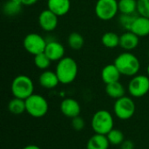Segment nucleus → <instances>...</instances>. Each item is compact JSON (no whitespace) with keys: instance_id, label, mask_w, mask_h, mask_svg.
Listing matches in <instances>:
<instances>
[{"instance_id":"nucleus-1","label":"nucleus","mask_w":149,"mask_h":149,"mask_svg":"<svg viewBox=\"0 0 149 149\" xmlns=\"http://www.w3.org/2000/svg\"><path fill=\"white\" fill-rule=\"evenodd\" d=\"M78 64L70 57H64L62 59L58 61L56 66V74L59 79V82L64 85L72 83L78 75Z\"/></svg>"},{"instance_id":"nucleus-2","label":"nucleus","mask_w":149,"mask_h":149,"mask_svg":"<svg viewBox=\"0 0 149 149\" xmlns=\"http://www.w3.org/2000/svg\"><path fill=\"white\" fill-rule=\"evenodd\" d=\"M119 69L121 75L134 77L137 75L141 69V63L139 58L130 52L120 53L113 63Z\"/></svg>"},{"instance_id":"nucleus-3","label":"nucleus","mask_w":149,"mask_h":149,"mask_svg":"<svg viewBox=\"0 0 149 149\" xmlns=\"http://www.w3.org/2000/svg\"><path fill=\"white\" fill-rule=\"evenodd\" d=\"M10 91L14 97L26 100L34 93L33 81L27 75H17L11 82Z\"/></svg>"},{"instance_id":"nucleus-4","label":"nucleus","mask_w":149,"mask_h":149,"mask_svg":"<svg viewBox=\"0 0 149 149\" xmlns=\"http://www.w3.org/2000/svg\"><path fill=\"white\" fill-rule=\"evenodd\" d=\"M92 127L95 134L107 135L113 127L114 120L110 112L107 110L97 111L92 118Z\"/></svg>"},{"instance_id":"nucleus-5","label":"nucleus","mask_w":149,"mask_h":149,"mask_svg":"<svg viewBox=\"0 0 149 149\" xmlns=\"http://www.w3.org/2000/svg\"><path fill=\"white\" fill-rule=\"evenodd\" d=\"M25 106L26 112L33 118H42L49 110V104L46 99L37 93H33L25 100Z\"/></svg>"},{"instance_id":"nucleus-6","label":"nucleus","mask_w":149,"mask_h":149,"mask_svg":"<svg viewBox=\"0 0 149 149\" xmlns=\"http://www.w3.org/2000/svg\"><path fill=\"white\" fill-rule=\"evenodd\" d=\"M136 107L132 98L123 96L115 100L113 105V113L117 118L122 120L131 119L135 113Z\"/></svg>"},{"instance_id":"nucleus-7","label":"nucleus","mask_w":149,"mask_h":149,"mask_svg":"<svg viewBox=\"0 0 149 149\" xmlns=\"http://www.w3.org/2000/svg\"><path fill=\"white\" fill-rule=\"evenodd\" d=\"M119 11L117 0H98L95 4V14L103 21L113 19Z\"/></svg>"},{"instance_id":"nucleus-8","label":"nucleus","mask_w":149,"mask_h":149,"mask_svg":"<svg viewBox=\"0 0 149 149\" xmlns=\"http://www.w3.org/2000/svg\"><path fill=\"white\" fill-rule=\"evenodd\" d=\"M129 94L134 98H141L149 93V77L146 75H135L128 83Z\"/></svg>"},{"instance_id":"nucleus-9","label":"nucleus","mask_w":149,"mask_h":149,"mask_svg":"<svg viewBox=\"0 0 149 149\" xmlns=\"http://www.w3.org/2000/svg\"><path fill=\"white\" fill-rule=\"evenodd\" d=\"M47 42L45 39L38 33H29L27 34L23 42L24 48L27 52L32 55H38L45 52Z\"/></svg>"},{"instance_id":"nucleus-10","label":"nucleus","mask_w":149,"mask_h":149,"mask_svg":"<svg viewBox=\"0 0 149 149\" xmlns=\"http://www.w3.org/2000/svg\"><path fill=\"white\" fill-rule=\"evenodd\" d=\"M58 24V17L49 9L44 10L38 16V24L45 31H54Z\"/></svg>"},{"instance_id":"nucleus-11","label":"nucleus","mask_w":149,"mask_h":149,"mask_svg":"<svg viewBox=\"0 0 149 149\" xmlns=\"http://www.w3.org/2000/svg\"><path fill=\"white\" fill-rule=\"evenodd\" d=\"M59 108L63 115L71 119L79 116L81 112L79 103L72 98H66L63 100L60 103Z\"/></svg>"},{"instance_id":"nucleus-12","label":"nucleus","mask_w":149,"mask_h":149,"mask_svg":"<svg viewBox=\"0 0 149 149\" xmlns=\"http://www.w3.org/2000/svg\"><path fill=\"white\" fill-rule=\"evenodd\" d=\"M51 61H59L65 57V47L62 44L57 41H50L47 43L45 52Z\"/></svg>"},{"instance_id":"nucleus-13","label":"nucleus","mask_w":149,"mask_h":149,"mask_svg":"<svg viewBox=\"0 0 149 149\" xmlns=\"http://www.w3.org/2000/svg\"><path fill=\"white\" fill-rule=\"evenodd\" d=\"M139 38H140L131 31H127L120 36V46L125 50V52H130L138 46Z\"/></svg>"},{"instance_id":"nucleus-14","label":"nucleus","mask_w":149,"mask_h":149,"mask_svg":"<svg viewBox=\"0 0 149 149\" xmlns=\"http://www.w3.org/2000/svg\"><path fill=\"white\" fill-rule=\"evenodd\" d=\"M130 31L136 34L139 38L149 35V18L141 15L137 16L132 24Z\"/></svg>"},{"instance_id":"nucleus-15","label":"nucleus","mask_w":149,"mask_h":149,"mask_svg":"<svg viewBox=\"0 0 149 149\" xmlns=\"http://www.w3.org/2000/svg\"><path fill=\"white\" fill-rule=\"evenodd\" d=\"M47 9L55 13L58 17H62L67 14L71 9L70 0H48Z\"/></svg>"},{"instance_id":"nucleus-16","label":"nucleus","mask_w":149,"mask_h":149,"mask_svg":"<svg viewBox=\"0 0 149 149\" xmlns=\"http://www.w3.org/2000/svg\"><path fill=\"white\" fill-rule=\"evenodd\" d=\"M120 76L121 73L114 64L107 65L101 71V79L106 85L120 81Z\"/></svg>"},{"instance_id":"nucleus-17","label":"nucleus","mask_w":149,"mask_h":149,"mask_svg":"<svg viewBox=\"0 0 149 149\" xmlns=\"http://www.w3.org/2000/svg\"><path fill=\"white\" fill-rule=\"evenodd\" d=\"M38 83L45 89H52L60 82L55 72L45 70L38 77Z\"/></svg>"},{"instance_id":"nucleus-18","label":"nucleus","mask_w":149,"mask_h":149,"mask_svg":"<svg viewBox=\"0 0 149 149\" xmlns=\"http://www.w3.org/2000/svg\"><path fill=\"white\" fill-rule=\"evenodd\" d=\"M110 146L107 135L94 134L89 138L86 143V149H108Z\"/></svg>"},{"instance_id":"nucleus-19","label":"nucleus","mask_w":149,"mask_h":149,"mask_svg":"<svg viewBox=\"0 0 149 149\" xmlns=\"http://www.w3.org/2000/svg\"><path fill=\"white\" fill-rule=\"evenodd\" d=\"M106 93L110 98L118 100L125 96L126 90L124 86L120 81H117L106 85Z\"/></svg>"},{"instance_id":"nucleus-20","label":"nucleus","mask_w":149,"mask_h":149,"mask_svg":"<svg viewBox=\"0 0 149 149\" xmlns=\"http://www.w3.org/2000/svg\"><path fill=\"white\" fill-rule=\"evenodd\" d=\"M22 6V0H8L3 6V11L8 17H14L21 12Z\"/></svg>"},{"instance_id":"nucleus-21","label":"nucleus","mask_w":149,"mask_h":149,"mask_svg":"<svg viewBox=\"0 0 149 149\" xmlns=\"http://www.w3.org/2000/svg\"><path fill=\"white\" fill-rule=\"evenodd\" d=\"M8 110L10 113L14 115H20L26 112L25 100H22L19 98L14 97L10 100L8 104Z\"/></svg>"},{"instance_id":"nucleus-22","label":"nucleus","mask_w":149,"mask_h":149,"mask_svg":"<svg viewBox=\"0 0 149 149\" xmlns=\"http://www.w3.org/2000/svg\"><path fill=\"white\" fill-rule=\"evenodd\" d=\"M101 43L107 48H115L120 45V36L113 31H107L103 34Z\"/></svg>"},{"instance_id":"nucleus-23","label":"nucleus","mask_w":149,"mask_h":149,"mask_svg":"<svg viewBox=\"0 0 149 149\" xmlns=\"http://www.w3.org/2000/svg\"><path fill=\"white\" fill-rule=\"evenodd\" d=\"M119 11L121 14H135L138 0H119Z\"/></svg>"},{"instance_id":"nucleus-24","label":"nucleus","mask_w":149,"mask_h":149,"mask_svg":"<svg viewBox=\"0 0 149 149\" xmlns=\"http://www.w3.org/2000/svg\"><path fill=\"white\" fill-rule=\"evenodd\" d=\"M68 45L71 47V49L74 51L80 50L84 45H85V39L83 36L79 32H72L67 38Z\"/></svg>"},{"instance_id":"nucleus-25","label":"nucleus","mask_w":149,"mask_h":149,"mask_svg":"<svg viewBox=\"0 0 149 149\" xmlns=\"http://www.w3.org/2000/svg\"><path fill=\"white\" fill-rule=\"evenodd\" d=\"M107 137L109 141L110 145L113 146H120L125 141V135L123 132L117 128H113L107 134Z\"/></svg>"},{"instance_id":"nucleus-26","label":"nucleus","mask_w":149,"mask_h":149,"mask_svg":"<svg viewBox=\"0 0 149 149\" xmlns=\"http://www.w3.org/2000/svg\"><path fill=\"white\" fill-rule=\"evenodd\" d=\"M51 62V59L46 56L45 52L34 56V64L40 70H46L50 66Z\"/></svg>"},{"instance_id":"nucleus-27","label":"nucleus","mask_w":149,"mask_h":149,"mask_svg":"<svg viewBox=\"0 0 149 149\" xmlns=\"http://www.w3.org/2000/svg\"><path fill=\"white\" fill-rule=\"evenodd\" d=\"M136 15L135 14H121L120 16V24L122 26L123 29L127 30V31H130L132 24L134 21V19L136 18Z\"/></svg>"},{"instance_id":"nucleus-28","label":"nucleus","mask_w":149,"mask_h":149,"mask_svg":"<svg viewBox=\"0 0 149 149\" xmlns=\"http://www.w3.org/2000/svg\"><path fill=\"white\" fill-rule=\"evenodd\" d=\"M137 12L139 15L149 18V0H138Z\"/></svg>"},{"instance_id":"nucleus-29","label":"nucleus","mask_w":149,"mask_h":149,"mask_svg":"<svg viewBox=\"0 0 149 149\" xmlns=\"http://www.w3.org/2000/svg\"><path fill=\"white\" fill-rule=\"evenodd\" d=\"M85 120L79 115L72 119V127L75 131H81L85 127Z\"/></svg>"},{"instance_id":"nucleus-30","label":"nucleus","mask_w":149,"mask_h":149,"mask_svg":"<svg viewBox=\"0 0 149 149\" xmlns=\"http://www.w3.org/2000/svg\"><path fill=\"white\" fill-rule=\"evenodd\" d=\"M120 149H134V143L130 140H125L120 145Z\"/></svg>"},{"instance_id":"nucleus-31","label":"nucleus","mask_w":149,"mask_h":149,"mask_svg":"<svg viewBox=\"0 0 149 149\" xmlns=\"http://www.w3.org/2000/svg\"><path fill=\"white\" fill-rule=\"evenodd\" d=\"M38 0H22V3L23 5H26V6H30V5H33L34 3H36Z\"/></svg>"},{"instance_id":"nucleus-32","label":"nucleus","mask_w":149,"mask_h":149,"mask_svg":"<svg viewBox=\"0 0 149 149\" xmlns=\"http://www.w3.org/2000/svg\"><path fill=\"white\" fill-rule=\"evenodd\" d=\"M22 149H41L38 146H37V145H33V144H31V145H27V146H25L24 148Z\"/></svg>"},{"instance_id":"nucleus-33","label":"nucleus","mask_w":149,"mask_h":149,"mask_svg":"<svg viewBox=\"0 0 149 149\" xmlns=\"http://www.w3.org/2000/svg\"><path fill=\"white\" fill-rule=\"evenodd\" d=\"M147 72H148V76L149 77V64L148 65V68H147Z\"/></svg>"},{"instance_id":"nucleus-34","label":"nucleus","mask_w":149,"mask_h":149,"mask_svg":"<svg viewBox=\"0 0 149 149\" xmlns=\"http://www.w3.org/2000/svg\"><path fill=\"white\" fill-rule=\"evenodd\" d=\"M148 55H149V52H148Z\"/></svg>"}]
</instances>
